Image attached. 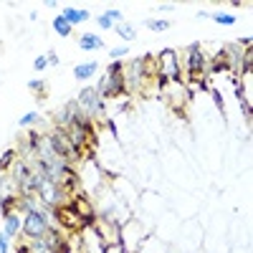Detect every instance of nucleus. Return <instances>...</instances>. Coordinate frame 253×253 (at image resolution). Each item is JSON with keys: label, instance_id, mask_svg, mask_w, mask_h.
Wrapping results in <instances>:
<instances>
[{"label": "nucleus", "instance_id": "30", "mask_svg": "<svg viewBox=\"0 0 253 253\" xmlns=\"http://www.w3.org/2000/svg\"><path fill=\"white\" fill-rule=\"evenodd\" d=\"M107 126H109V132L117 137V124H114V119H107Z\"/></svg>", "mask_w": 253, "mask_h": 253}, {"label": "nucleus", "instance_id": "12", "mask_svg": "<svg viewBox=\"0 0 253 253\" xmlns=\"http://www.w3.org/2000/svg\"><path fill=\"white\" fill-rule=\"evenodd\" d=\"M61 15L66 18L71 26L84 23V20H89V18H91V13H89V10H79V8H63V10H61Z\"/></svg>", "mask_w": 253, "mask_h": 253}, {"label": "nucleus", "instance_id": "21", "mask_svg": "<svg viewBox=\"0 0 253 253\" xmlns=\"http://www.w3.org/2000/svg\"><path fill=\"white\" fill-rule=\"evenodd\" d=\"M208 94H210V96H213V101H215V107H218L220 112H225V99H223V94H220V91H218L215 86H213V89H210Z\"/></svg>", "mask_w": 253, "mask_h": 253}, {"label": "nucleus", "instance_id": "3", "mask_svg": "<svg viewBox=\"0 0 253 253\" xmlns=\"http://www.w3.org/2000/svg\"><path fill=\"white\" fill-rule=\"evenodd\" d=\"M185 71H187V79L193 81H200V79H208L205 71H208V56L203 51L200 43H193L185 53Z\"/></svg>", "mask_w": 253, "mask_h": 253}, {"label": "nucleus", "instance_id": "29", "mask_svg": "<svg viewBox=\"0 0 253 253\" xmlns=\"http://www.w3.org/2000/svg\"><path fill=\"white\" fill-rule=\"evenodd\" d=\"M48 63H51V66H58V56H56V51H48Z\"/></svg>", "mask_w": 253, "mask_h": 253}, {"label": "nucleus", "instance_id": "2", "mask_svg": "<svg viewBox=\"0 0 253 253\" xmlns=\"http://www.w3.org/2000/svg\"><path fill=\"white\" fill-rule=\"evenodd\" d=\"M48 225H51V210H33V213L23 215V230H20V236L26 241L43 238Z\"/></svg>", "mask_w": 253, "mask_h": 253}, {"label": "nucleus", "instance_id": "16", "mask_svg": "<svg viewBox=\"0 0 253 253\" xmlns=\"http://www.w3.org/2000/svg\"><path fill=\"white\" fill-rule=\"evenodd\" d=\"M144 26L150 28V31H157V33H162V31H167V28H170L172 23H170V20H165V18H147V20H144Z\"/></svg>", "mask_w": 253, "mask_h": 253}, {"label": "nucleus", "instance_id": "15", "mask_svg": "<svg viewBox=\"0 0 253 253\" xmlns=\"http://www.w3.org/2000/svg\"><path fill=\"white\" fill-rule=\"evenodd\" d=\"M114 33H117L119 38H124V41H134V38H137L134 26H129L126 20H124V23H119V26H114Z\"/></svg>", "mask_w": 253, "mask_h": 253}, {"label": "nucleus", "instance_id": "14", "mask_svg": "<svg viewBox=\"0 0 253 253\" xmlns=\"http://www.w3.org/2000/svg\"><path fill=\"white\" fill-rule=\"evenodd\" d=\"M15 160H18V152L15 150H5L3 157H0V175H5L10 167L15 165Z\"/></svg>", "mask_w": 253, "mask_h": 253}, {"label": "nucleus", "instance_id": "11", "mask_svg": "<svg viewBox=\"0 0 253 253\" xmlns=\"http://www.w3.org/2000/svg\"><path fill=\"white\" fill-rule=\"evenodd\" d=\"M96 69H99L96 61H84V63H79V66H74V79L76 81H86V79H91L96 74Z\"/></svg>", "mask_w": 253, "mask_h": 253}, {"label": "nucleus", "instance_id": "25", "mask_svg": "<svg viewBox=\"0 0 253 253\" xmlns=\"http://www.w3.org/2000/svg\"><path fill=\"white\" fill-rule=\"evenodd\" d=\"M46 66H48V58H46V56H36V61H33V69H36V71H43Z\"/></svg>", "mask_w": 253, "mask_h": 253}, {"label": "nucleus", "instance_id": "18", "mask_svg": "<svg viewBox=\"0 0 253 253\" xmlns=\"http://www.w3.org/2000/svg\"><path fill=\"white\" fill-rule=\"evenodd\" d=\"M38 122H43V117H41V112H28V114H23L20 117V126H33V124H38Z\"/></svg>", "mask_w": 253, "mask_h": 253}, {"label": "nucleus", "instance_id": "27", "mask_svg": "<svg viewBox=\"0 0 253 253\" xmlns=\"http://www.w3.org/2000/svg\"><path fill=\"white\" fill-rule=\"evenodd\" d=\"M0 253H10V238L5 233H0Z\"/></svg>", "mask_w": 253, "mask_h": 253}, {"label": "nucleus", "instance_id": "28", "mask_svg": "<svg viewBox=\"0 0 253 253\" xmlns=\"http://www.w3.org/2000/svg\"><path fill=\"white\" fill-rule=\"evenodd\" d=\"M15 253H31V248H28V241L18 243V246H15Z\"/></svg>", "mask_w": 253, "mask_h": 253}, {"label": "nucleus", "instance_id": "24", "mask_svg": "<svg viewBox=\"0 0 253 253\" xmlns=\"http://www.w3.org/2000/svg\"><path fill=\"white\" fill-rule=\"evenodd\" d=\"M96 23H99V28H104V31H112V28H114V23H112V20H109L107 15H104V13L96 18Z\"/></svg>", "mask_w": 253, "mask_h": 253}, {"label": "nucleus", "instance_id": "9", "mask_svg": "<svg viewBox=\"0 0 253 253\" xmlns=\"http://www.w3.org/2000/svg\"><path fill=\"white\" fill-rule=\"evenodd\" d=\"M43 241H46V243H48V248H51V251L56 253V251H58V248H61L63 243L69 241V236L63 233V230H61L58 225H48V230H46V236H43Z\"/></svg>", "mask_w": 253, "mask_h": 253}, {"label": "nucleus", "instance_id": "8", "mask_svg": "<svg viewBox=\"0 0 253 253\" xmlns=\"http://www.w3.org/2000/svg\"><path fill=\"white\" fill-rule=\"evenodd\" d=\"M3 233L8 238H20V230H23V218H20V213H10L3 218Z\"/></svg>", "mask_w": 253, "mask_h": 253}, {"label": "nucleus", "instance_id": "20", "mask_svg": "<svg viewBox=\"0 0 253 253\" xmlns=\"http://www.w3.org/2000/svg\"><path fill=\"white\" fill-rule=\"evenodd\" d=\"M107 76H124V63L122 61H112L109 69H107Z\"/></svg>", "mask_w": 253, "mask_h": 253}, {"label": "nucleus", "instance_id": "1", "mask_svg": "<svg viewBox=\"0 0 253 253\" xmlns=\"http://www.w3.org/2000/svg\"><path fill=\"white\" fill-rule=\"evenodd\" d=\"M74 101H76V107L86 114L91 122H99V119L107 117V101L99 96L96 86H84Z\"/></svg>", "mask_w": 253, "mask_h": 253}, {"label": "nucleus", "instance_id": "7", "mask_svg": "<svg viewBox=\"0 0 253 253\" xmlns=\"http://www.w3.org/2000/svg\"><path fill=\"white\" fill-rule=\"evenodd\" d=\"M74 107H76V101L71 99V101H66V107L56 109V112H53V126L66 129V126L71 124V119H74Z\"/></svg>", "mask_w": 253, "mask_h": 253}, {"label": "nucleus", "instance_id": "23", "mask_svg": "<svg viewBox=\"0 0 253 253\" xmlns=\"http://www.w3.org/2000/svg\"><path fill=\"white\" fill-rule=\"evenodd\" d=\"M126 53H129V48H126V46H117V48L109 51V58H112V61H122Z\"/></svg>", "mask_w": 253, "mask_h": 253}, {"label": "nucleus", "instance_id": "17", "mask_svg": "<svg viewBox=\"0 0 253 253\" xmlns=\"http://www.w3.org/2000/svg\"><path fill=\"white\" fill-rule=\"evenodd\" d=\"M208 18H213L215 23H220V26H236V23H238V18H236V15H230V13H220V10H218V13H210Z\"/></svg>", "mask_w": 253, "mask_h": 253}, {"label": "nucleus", "instance_id": "22", "mask_svg": "<svg viewBox=\"0 0 253 253\" xmlns=\"http://www.w3.org/2000/svg\"><path fill=\"white\" fill-rule=\"evenodd\" d=\"M104 15H107V18L112 20V23H117V26H119V23H124V13H122V10H117V8H109Z\"/></svg>", "mask_w": 253, "mask_h": 253}, {"label": "nucleus", "instance_id": "10", "mask_svg": "<svg viewBox=\"0 0 253 253\" xmlns=\"http://www.w3.org/2000/svg\"><path fill=\"white\" fill-rule=\"evenodd\" d=\"M79 48L81 51H101L104 38L96 36V33H84V36H79Z\"/></svg>", "mask_w": 253, "mask_h": 253}, {"label": "nucleus", "instance_id": "26", "mask_svg": "<svg viewBox=\"0 0 253 253\" xmlns=\"http://www.w3.org/2000/svg\"><path fill=\"white\" fill-rule=\"evenodd\" d=\"M28 89H33V91L41 89V91H43V89H46V81H43V79H31V81H28Z\"/></svg>", "mask_w": 253, "mask_h": 253}, {"label": "nucleus", "instance_id": "19", "mask_svg": "<svg viewBox=\"0 0 253 253\" xmlns=\"http://www.w3.org/2000/svg\"><path fill=\"white\" fill-rule=\"evenodd\" d=\"M28 248H31V253H53V251L48 248V243H46L43 238H36V241H28Z\"/></svg>", "mask_w": 253, "mask_h": 253}, {"label": "nucleus", "instance_id": "5", "mask_svg": "<svg viewBox=\"0 0 253 253\" xmlns=\"http://www.w3.org/2000/svg\"><path fill=\"white\" fill-rule=\"evenodd\" d=\"M157 63H160V74H162L167 81H172V84H182L177 51H172V48H165V51L157 56Z\"/></svg>", "mask_w": 253, "mask_h": 253}, {"label": "nucleus", "instance_id": "6", "mask_svg": "<svg viewBox=\"0 0 253 253\" xmlns=\"http://www.w3.org/2000/svg\"><path fill=\"white\" fill-rule=\"evenodd\" d=\"M96 91H99V96H101L104 101L126 94V89H124V76H107V74H104V76L99 79V84H96Z\"/></svg>", "mask_w": 253, "mask_h": 253}, {"label": "nucleus", "instance_id": "4", "mask_svg": "<svg viewBox=\"0 0 253 253\" xmlns=\"http://www.w3.org/2000/svg\"><path fill=\"white\" fill-rule=\"evenodd\" d=\"M147 81H150V76L144 74L142 58H132L129 63H124V89H126V94L142 91V86Z\"/></svg>", "mask_w": 253, "mask_h": 253}, {"label": "nucleus", "instance_id": "13", "mask_svg": "<svg viewBox=\"0 0 253 253\" xmlns=\"http://www.w3.org/2000/svg\"><path fill=\"white\" fill-rule=\"evenodd\" d=\"M53 31H56L58 36H63V38H69L71 31H74V26H71L63 15H56V18H53Z\"/></svg>", "mask_w": 253, "mask_h": 253}]
</instances>
